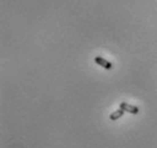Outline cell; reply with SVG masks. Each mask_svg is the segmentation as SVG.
Listing matches in <instances>:
<instances>
[{"instance_id":"2","label":"cell","mask_w":157,"mask_h":148,"mask_svg":"<svg viewBox=\"0 0 157 148\" xmlns=\"http://www.w3.org/2000/svg\"><path fill=\"white\" fill-rule=\"evenodd\" d=\"M94 62L97 65H100L101 67H104L105 70H112L113 68V64L110 62H108L107 59H105L101 56H96L94 57Z\"/></svg>"},{"instance_id":"1","label":"cell","mask_w":157,"mask_h":148,"mask_svg":"<svg viewBox=\"0 0 157 148\" xmlns=\"http://www.w3.org/2000/svg\"><path fill=\"white\" fill-rule=\"evenodd\" d=\"M120 108H122L124 112H126V113L133 114V115H136V114H139V112H140V109H139V107H138V106L131 105V104H129V103H125V101H122L121 104H120Z\"/></svg>"},{"instance_id":"3","label":"cell","mask_w":157,"mask_h":148,"mask_svg":"<svg viewBox=\"0 0 157 148\" xmlns=\"http://www.w3.org/2000/svg\"><path fill=\"white\" fill-rule=\"evenodd\" d=\"M124 111L122 108H118L117 111H115V112H113V113L109 115V119L112 120V121H116V120H118V119H121L123 115H124Z\"/></svg>"}]
</instances>
